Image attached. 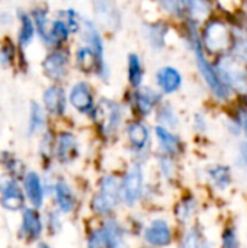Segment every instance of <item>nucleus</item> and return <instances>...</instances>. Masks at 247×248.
Segmentation results:
<instances>
[{"label": "nucleus", "mask_w": 247, "mask_h": 248, "mask_svg": "<svg viewBox=\"0 0 247 248\" xmlns=\"http://www.w3.org/2000/svg\"><path fill=\"white\" fill-rule=\"evenodd\" d=\"M143 32H144V38L151 51L159 52L166 48V38L169 33L167 22L157 20V22L146 23L143 28Z\"/></svg>", "instance_id": "dca6fc26"}, {"label": "nucleus", "mask_w": 247, "mask_h": 248, "mask_svg": "<svg viewBox=\"0 0 247 248\" xmlns=\"http://www.w3.org/2000/svg\"><path fill=\"white\" fill-rule=\"evenodd\" d=\"M54 224H55V227L60 230L61 222H60V218H58V214H57V212H52V214L49 215V228H51L52 234H54Z\"/></svg>", "instance_id": "ea45409f"}, {"label": "nucleus", "mask_w": 247, "mask_h": 248, "mask_svg": "<svg viewBox=\"0 0 247 248\" xmlns=\"http://www.w3.org/2000/svg\"><path fill=\"white\" fill-rule=\"evenodd\" d=\"M157 167H159L160 174L166 180H170V179L175 177L176 169H175V163H173V158L172 157L159 153V155H157Z\"/></svg>", "instance_id": "c9c22d12"}, {"label": "nucleus", "mask_w": 247, "mask_h": 248, "mask_svg": "<svg viewBox=\"0 0 247 248\" xmlns=\"http://www.w3.org/2000/svg\"><path fill=\"white\" fill-rule=\"evenodd\" d=\"M38 248H51L48 244H45V243H41L39 246H38Z\"/></svg>", "instance_id": "a19ab883"}, {"label": "nucleus", "mask_w": 247, "mask_h": 248, "mask_svg": "<svg viewBox=\"0 0 247 248\" xmlns=\"http://www.w3.org/2000/svg\"><path fill=\"white\" fill-rule=\"evenodd\" d=\"M64 22L67 23L70 32H77V31L82 28L79 15H77L76 10H73V9H68V10L66 12V19H64Z\"/></svg>", "instance_id": "4c0bfd02"}, {"label": "nucleus", "mask_w": 247, "mask_h": 248, "mask_svg": "<svg viewBox=\"0 0 247 248\" xmlns=\"http://www.w3.org/2000/svg\"><path fill=\"white\" fill-rule=\"evenodd\" d=\"M221 248H240V240L234 227H226L221 232Z\"/></svg>", "instance_id": "e433bc0d"}, {"label": "nucleus", "mask_w": 247, "mask_h": 248, "mask_svg": "<svg viewBox=\"0 0 247 248\" xmlns=\"http://www.w3.org/2000/svg\"><path fill=\"white\" fill-rule=\"evenodd\" d=\"M45 125V116L38 103L31 105V118H29V134H35L41 131Z\"/></svg>", "instance_id": "f704fd0d"}, {"label": "nucleus", "mask_w": 247, "mask_h": 248, "mask_svg": "<svg viewBox=\"0 0 247 248\" xmlns=\"http://www.w3.org/2000/svg\"><path fill=\"white\" fill-rule=\"evenodd\" d=\"M57 158L60 163H71L79 154L77 140L71 132H61L57 138Z\"/></svg>", "instance_id": "6ab92c4d"}, {"label": "nucleus", "mask_w": 247, "mask_h": 248, "mask_svg": "<svg viewBox=\"0 0 247 248\" xmlns=\"http://www.w3.org/2000/svg\"><path fill=\"white\" fill-rule=\"evenodd\" d=\"M144 243L153 248L169 247L173 241V231L165 218H154L144 228Z\"/></svg>", "instance_id": "9b49d317"}, {"label": "nucleus", "mask_w": 247, "mask_h": 248, "mask_svg": "<svg viewBox=\"0 0 247 248\" xmlns=\"http://www.w3.org/2000/svg\"><path fill=\"white\" fill-rule=\"evenodd\" d=\"M90 116L93 122L96 124L99 132L103 137L111 138L116 135L122 126L124 110H122L121 103H118L116 100L103 97L96 103V108Z\"/></svg>", "instance_id": "20e7f679"}, {"label": "nucleus", "mask_w": 247, "mask_h": 248, "mask_svg": "<svg viewBox=\"0 0 247 248\" xmlns=\"http://www.w3.org/2000/svg\"><path fill=\"white\" fill-rule=\"evenodd\" d=\"M156 121L159 122L160 126H165L170 131L178 129L181 125V119L176 109L167 102H162L156 109Z\"/></svg>", "instance_id": "393cba45"}, {"label": "nucleus", "mask_w": 247, "mask_h": 248, "mask_svg": "<svg viewBox=\"0 0 247 248\" xmlns=\"http://www.w3.org/2000/svg\"><path fill=\"white\" fill-rule=\"evenodd\" d=\"M198 211V201L194 195L183 196L175 206V217L179 224L188 225Z\"/></svg>", "instance_id": "5701e85b"}, {"label": "nucleus", "mask_w": 247, "mask_h": 248, "mask_svg": "<svg viewBox=\"0 0 247 248\" xmlns=\"http://www.w3.org/2000/svg\"><path fill=\"white\" fill-rule=\"evenodd\" d=\"M70 33V29L67 26V23L61 19H57L51 23L49 26V38H51V44H61L64 41H67Z\"/></svg>", "instance_id": "7c9ffc66"}, {"label": "nucleus", "mask_w": 247, "mask_h": 248, "mask_svg": "<svg viewBox=\"0 0 247 248\" xmlns=\"http://www.w3.org/2000/svg\"><path fill=\"white\" fill-rule=\"evenodd\" d=\"M122 203L121 185L114 174H103L98 183V190L90 201V209L98 217L109 218Z\"/></svg>", "instance_id": "f03ea898"}, {"label": "nucleus", "mask_w": 247, "mask_h": 248, "mask_svg": "<svg viewBox=\"0 0 247 248\" xmlns=\"http://www.w3.org/2000/svg\"><path fill=\"white\" fill-rule=\"evenodd\" d=\"M223 83L233 92L247 94V67L231 54H223L214 62Z\"/></svg>", "instance_id": "39448f33"}, {"label": "nucleus", "mask_w": 247, "mask_h": 248, "mask_svg": "<svg viewBox=\"0 0 247 248\" xmlns=\"http://www.w3.org/2000/svg\"><path fill=\"white\" fill-rule=\"evenodd\" d=\"M154 80H156V86H157L159 92L163 96L176 93L183 84V77H182L181 71L173 65L160 67L154 74Z\"/></svg>", "instance_id": "ddd939ff"}, {"label": "nucleus", "mask_w": 247, "mask_h": 248, "mask_svg": "<svg viewBox=\"0 0 247 248\" xmlns=\"http://www.w3.org/2000/svg\"><path fill=\"white\" fill-rule=\"evenodd\" d=\"M96 19L108 29H118L121 26V12L114 1H96L93 4Z\"/></svg>", "instance_id": "f3484780"}, {"label": "nucleus", "mask_w": 247, "mask_h": 248, "mask_svg": "<svg viewBox=\"0 0 247 248\" xmlns=\"http://www.w3.org/2000/svg\"><path fill=\"white\" fill-rule=\"evenodd\" d=\"M54 193H55V202L60 211L64 214H70L76 206V196L71 187L64 180H58L54 186Z\"/></svg>", "instance_id": "b1692460"}, {"label": "nucleus", "mask_w": 247, "mask_h": 248, "mask_svg": "<svg viewBox=\"0 0 247 248\" xmlns=\"http://www.w3.org/2000/svg\"><path fill=\"white\" fill-rule=\"evenodd\" d=\"M42 232V221L39 214L35 209H25L23 222H22V234L29 240H36Z\"/></svg>", "instance_id": "bb28decb"}, {"label": "nucleus", "mask_w": 247, "mask_h": 248, "mask_svg": "<svg viewBox=\"0 0 247 248\" xmlns=\"http://www.w3.org/2000/svg\"><path fill=\"white\" fill-rule=\"evenodd\" d=\"M194 128L199 134L207 132V129H208V121H207V118H205L204 113H195V116H194Z\"/></svg>", "instance_id": "58836bf2"}, {"label": "nucleus", "mask_w": 247, "mask_h": 248, "mask_svg": "<svg viewBox=\"0 0 247 248\" xmlns=\"http://www.w3.org/2000/svg\"><path fill=\"white\" fill-rule=\"evenodd\" d=\"M233 32V42L230 48V54L247 65V32L245 29H231Z\"/></svg>", "instance_id": "c85d7f7f"}, {"label": "nucleus", "mask_w": 247, "mask_h": 248, "mask_svg": "<svg viewBox=\"0 0 247 248\" xmlns=\"http://www.w3.org/2000/svg\"><path fill=\"white\" fill-rule=\"evenodd\" d=\"M76 62H77V67L84 73H95L96 74V71L99 68L98 57L93 52V49L90 46H87V45H83V46H80L77 49Z\"/></svg>", "instance_id": "cd10ccee"}, {"label": "nucleus", "mask_w": 247, "mask_h": 248, "mask_svg": "<svg viewBox=\"0 0 247 248\" xmlns=\"http://www.w3.org/2000/svg\"><path fill=\"white\" fill-rule=\"evenodd\" d=\"M121 185V201L122 205L127 208H134L144 196L146 182H144V170L143 164L135 161L132 163L122 179L119 180Z\"/></svg>", "instance_id": "0eeeda50"}, {"label": "nucleus", "mask_w": 247, "mask_h": 248, "mask_svg": "<svg viewBox=\"0 0 247 248\" xmlns=\"http://www.w3.org/2000/svg\"><path fill=\"white\" fill-rule=\"evenodd\" d=\"M181 248H211L198 227H189L181 238Z\"/></svg>", "instance_id": "c756f323"}, {"label": "nucleus", "mask_w": 247, "mask_h": 248, "mask_svg": "<svg viewBox=\"0 0 247 248\" xmlns=\"http://www.w3.org/2000/svg\"><path fill=\"white\" fill-rule=\"evenodd\" d=\"M162 97H163V94L159 90L143 86L131 93L130 105L132 106V109L138 115V118L143 119V118L150 116L153 113V110H156L159 108V105L162 103Z\"/></svg>", "instance_id": "9d476101"}, {"label": "nucleus", "mask_w": 247, "mask_h": 248, "mask_svg": "<svg viewBox=\"0 0 247 248\" xmlns=\"http://www.w3.org/2000/svg\"><path fill=\"white\" fill-rule=\"evenodd\" d=\"M0 190H1V205L9 211H17L23 206L25 198L17 183L10 177L0 179Z\"/></svg>", "instance_id": "2eb2a0df"}, {"label": "nucleus", "mask_w": 247, "mask_h": 248, "mask_svg": "<svg viewBox=\"0 0 247 248\" xmlns=\"http://www.w3.org/2000/svg\"><path fill=\"white\" fill-rule=\"evenodd\" d=\"M201 39L205 52L224 54L227 49L230 51L231 48L233 32L224 20L218 17H213L204 25V29L201 32Z\"/></svg>", "instance_id": "423d86ee"}, {"label": "nucleus", "mask_w": 247, "mask_h": 248, "mask_svg": "<svg viewBox=\"0 0 247 248\" xmlns=\"http://www.w3.org/2000/svg\"><path fill=\"white\" fill-rule=\"evenodd\" d=\"M32 17H33V23L36 26V31L39 33V36L47 42L51 44V38H49V29L47 28L48 19H47V12L41 10V9H35L32 12Z\"/></svg>", "instance_id": "2f4dec72"}, {"label": "nucleus", "mask_w": 247, "mask_h": 248, "mask_svg": "<svg viewBox=\"0 0 247 248\" xmlns=\"http://www.w3.org/2000/svg\"><path fill=\"white\" fill-rule=\"evenodd\" d=\"M68 99L71 106L83 115H92L96 108L93 90L86 81H77L76 84H73Z\"/></svg>", "instance_id": "f8f14e48"}, {"label": "nucleus", "mask_w": 247, "mask_h": 248, "mask_svg": "<svg viewBox=\"0 0 247 248\" xmlns=\"http://www.w3.org/2000/svg\"><path fill=\"white\" fill-rule=\"evenodd\" d=\"M186 42L195 55L198 73L202 76L213 96L220 102H227L231 97V90L223 83L214 64L210 62V60L207 58V52L204 49L201 33H199V23L192 19H186Z\"/></svg>", "instance_id": "f257e3e1"}, {"label": "nucleus", "mask_w": 247, "mask_h": 248, "mask_svg": "<svg viewBox=\"0 0 247 248\" xmlns=\"http://www.w3.org/2000/svg\"><path fill=\"white\" fill-rule=\"evenodd\" d=\"M44 105L49 113L57 115V116L64 115L66 106H67L64 89L61 86H57V84L49 86L44 93Z\"/></svg>", "instance_id": "aec40b11"}, {"label": "nucleus", "mask_w": 247, "mask_h": 248, "mask_svg": "<svg viewBox=\"0 0 247 248\" xmlns=\"http://www.w3.org/2000/svg\"><path fill=\"white\" fill-rule=\"evenodd\" d=\"M25 192L35 208H39L44 202V187L36 173L31 171L25 176Z\"/></svg>", "instance_id": "a878e982"}, {"label": "nucleus", "mask_w": 247, "mask_h": 248, "mask_svg": "<svg viewBox=\"0 0 247 248\" xmlns=\"http://www.w3.org/2000/svg\"><path fill=\"white\" fill-rule=\"evenodd\" d=\"M154 135L160 148L162 154H166L172 158L179 157L183 153V142L175 131H170L165 126L156 125L154 126Z\"/></svg>", "instance_id": "4468645a"}, {"label": "nucleus", "mask_w": 247, "mask_h": 248, "mask_svg": "<svg viewBox=\"0 0 247 248\" xmlns=\"http://www.w3.org/2000/svg\"><path fill=\"white\" fill-rule=\"evenodd\" d=\"M144 73L146 71H144V64H143L141 57L135 52H130L127 55V77H128L130 86L134 90L143 87Z\"/></svg>", "instance_id": "412c9836"}, {"label": "nucleus", "mask_w": 247, "mask_h": 248, "mask_svg": "<svg viewBox=\"0 0 247 248\" xmlns=\"http://www.w3.org/2000/svg\"><path fill=\"white\" fill-rule=\"evenodd\" d=\"M125 137L131 151L138 157V163L150 155L151 148V131L141 119H132L125 125Z\"/></svg>", "instance_id": "6e6552de"}, {"label": "nucleus", "mask_w": 247, "mask_h": 248, "mask_svg": "<svg viewBox=\"0 0 247 248\" xmlns=\"http://www.w3.org/2000/svg\"><path fill=\"white\" fill-rule=\"evenodd\" d=\"M207 177L211 183V186L220 192L227 190L231 186L233 182V176H231V170L227 166L223 164H214L207 170Z\"/></svg>", "instance_id": "4be33fe9"}, {"label": "nucleus", "mask_w": 247, "mask_h": 248, "mask_svg": "<svg viewBox=\"0 0 247 248\" xmlns=\"http://www.w3.org/2000/svg\"><path fill=\"white\" fill-rule=\"evenodd\" d=\"M160 7L175 17L188 19V1H179V0L160 1Z\"/></svg>", "instance_id": "72a5a7b5"}, {"label": "nucleus", "mask_w": 247, "mask_h": 248, "mask_svg": "<svg viewBox=\"0 0 247 248\" xmlns=\"http://www.w3.org/2000/svg\"><path fill=\"white\" fill-rule=\"evenodd\" d=\"M82 29H83V38L87 46H90L93 49V52L98 57L99 61V68L96 71V76L102 80H108L109 78V67L105 61V44H103V38L98 29V26L89 20V19H82Z\"/></svg>", "instance_id": "1a4fd4ad"}, {"label": "nucleus", "mask_w": 247, "mask_h": 248, "mask_svg": "<svg viewBox=\"0 0 247 248\" xmlns=\"http://www.w3.org/2000/svg\"><path fill=\"white\" fill-rule=\"evenodd\" d=\"M20 20H22V28H20V32H19V44L22 46H25L33 38V29H35L33 26H35V23H33V19L29 15H23V13L20 15Z\"/></svg>", "instance_id": "473e14b6"}, {"label": "nucleus", "mask_w": 247, "mask_h": 248, "mask_svg": "<svg viewBox=\"0 0 247 248\" xmlns=\"http://www.w3.org/2000/svg\"><path fill=\"white\" fill-rule=\"evenodd\" d=\"M44 73L51 80H61L67 74L68 68V55L67 52L58 49L51 52L44 61Z\"/></svg>", "instance_id": "a211bd4d"}, {"label": "nucleus", "mask_w": 247, "mask_h": 248, "mask_svg": "<svg viewBox=\"0 0 247 248\" xmlns=\"http://www.w3.org/2000/svg\"><path fill=\"white\" fill-rule=\"evenodd\" d=\"M127 228L114 218H106L87 235V248H127Z\"/></svg>", "instance_id": "7ed1b4c3"}]
</instances>
